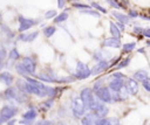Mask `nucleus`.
Instances as JSON below:
<instances>
[{
  "label": "nucleus",
  "mask_w": 150,
  "mask_h": 125,
  "mask_svg": "<svg viewBox=\"0 0 150 125\" xmlns=\"http://www.w3.org/2000/svg\"><path fill=\"white\" fill-rule=\"evenodd\" d=\"M5 96H6V98L13 99V100H15L18 103H23L27 99V93L21 91L18 88H14V86L7 88L6 91H5Z\"/></svg>",
  "instance_id": "obj_1"
},
{
  "label": "nucleus",
  "mask_w": 150,
  "mask_h": 125,
  "mask_svg": "<svg viewBox=\"0 0 150 125\" xmlns=\"http://www.w3.org/2000/svg\"><path fill=\"white\" fill-rule=\"evenodd\" d=\"M80 98H81L82 102L84 103L86 107H87V109H90V110H93V107L95 106V104H96V102H97V100L95 99V97H94L93 90L89 89V88H84V89L81 91Z\"/></svg>",
  "instance_id": "obj_2"
},
{
  "label": "nucleus",
  "mask_w": 150,
  "mask_h": 125,
  "mask_svg": "<svg viewBox=\"0 0 150 125\" xmlns=\"http://www.w3.org/2000/svg\"><path fill=\"white\" fill-rule=\"evenodd\" d=\"M94 93L95 96L102 102V103H111V93H110V90L109 88L107 86H98V88H95L94 89Z\"/></svg>",
  "instance_id": "obj_3"
},
{
  "label": "nucleus",
  "mask_w": 150,
  "mask_h": 125,
  "mask_svg": "<svg viewBox=\"0 0 150 125\" xmlns=\"http://www.w3.org/2000/svg\"><path fill=\"white\" fill-rule=\"evenodd\" d=\"M71 110H73V113L75 117H82L87 110L84 103L82 102V99L79 97H75L73 100H71Z\"/></svg>",
  "instance_id": "obj_4"
},
{
  "label": "nucleus",
  "mask_w": 150,
  "mask_h": 125,
  "mask_svg": "<svg viewBox=\"0 0 150 125\" xmlns=\"http://www.w3.org/2000/svg\"><path fill=\"white\" fill-rule=\"evenodd\" d=\"M16 113H18V109L15 106H12V105L2 106V109L0 110V123L12 119L13 117H15Z\"/></svg>",
  "instance_id": "obj_5"
},
{
  "label": "nucleus",
  "mask_w": 150,
  "mask_h": 125,
  "mask_svg": "<svg viewBox=\"0 0 150 125\" xmlns=\"http://www.w3.org/2000/svg\"><path fill=\"white\" fill-rule=\"evenodd\" d=\"M89 76H90V69L88 68V65L81 61H77L75 77L79 79H84V78H88Z\"/></svg>",
  "instance_id": "obj_6"
},
{
  "label": "nucleus",
  "mask_w": 150,
  "mask_h": 125,
  "mask_svg": "<svg viewBox=\"0 0 150 125\" xmlns=\"http://www.w3.org/2000/svg\"><path fill=\"white\" fill-rule=\"evenodd\" d=\"M18 20H19V32H21V33L39 23V20L28 19V18H25L22 15H19V19Z\"/></svg>",
  "instance_id": "obj_7"
},
{
  "label": "nucleus",
  "mask_w": 150,
  "mask_h": 125,
  "mask_svg": "<svg viewBox=\"0 0 150 125\" xmlns=\"http://www.w3.org/2000/svg\"><path fill=\"white\" fill-rule=\"evenodd\" d=\"M21 63H22V65H23V68H25V70H26L27 74L33 75L35 72V70H36V62L32 57H28V56L23 57V60H22Z\"/></svg>",
  "instance_id": "obj_8"
},
{
  "label": "nucleus",
  "mask_w": 150,
  "mask_h": 125,
  "mask_svg": "<svg viewBox=\"0 0 150 125\" xmlns=\"http://www.w3.org/2000/svg\"><path fill=\"white\" fill-rule=\"evenodd\" d=\"M93 113L97 117V118H102V117H104L105 114H108V107L103 104V103H101V102H96V104H95V106L93 107Z\"/></svg>",
  "instance_id": "obj_9"
},
{
  "label": "nucleus",
  "mask_w": 150,
  "mask_h": 125,
  "mask_svg": "<svg viewBox=\"0 0 150 125\" xmlns=\"http://www.w3.org/2000/svg\"><path fill=\"white\" fill-rule=\"evenodd\" d=\"M124 88H125L127 92L130 95H136L138 92V83L134 78H128L124 84Z\"/></svg>",
  "instance_id": "obj_10"
},
{
  "label": "nucleus",
  "mask_w": 150,
  "mask_h": 125,
  "mask_svg": "<svg viewBox=\"0 0 150 125\" xmlns=\"http://www.w3.org/2000/svg\"><path fill=\"white\" fill-rule=\"evenodd\" d=\"M109 68V63L107 60H103V61H98V63L90 70V75H97L104 70H107Z\"/></svg>",
  "instance_id": "obj_11"
},
{
  "label": "nucleus",
  "mask_w": 150,
  "mask_h": 125,
  "mask_svg": "<svg viewBox=\"0 0 150 125\" xmlns=\"http://www.w3.org/2000/svg\"><path fill=\"white\" fill-rule=\"evenodd\" d=\"M98 118L94 113H87L81 118V124L82 125H96V120Z\"/></svg>",
  "instance_id": "obj_12"
},
{
  "label": "nucleus",
  "mask_w": 150,
  "mask_h": 125,
  "mask_svg": "<svg viewBox=\"0 0 150 125\" xmlns=\"http://www.w3.org/2000/svg\"><path fill=\"white\" fill-rule=\"evenodd\" d=\"M96 125H120V121L116 117H111V118H98L96 120Z\"/></svg>",
  "instance_id": "obj_13"
},
{
  "label": "nucleus",
  "mask_w": 150,
  "mask_h": 125,
  "mask_svg": "<svg viewBox=\"0 0 150 125\" xmlns=\"http://www.w3.org/2000/svg\"><path fill=\"white\" fill-rule=\"evenodd\" d=\"M103 46L104 47H110V48H120L121 47V41H120V37H109V39H105L103 41Z\"/></svg>",
  "instance_id": "obj_14"
},
{
  "label": "nucleus",
  "mask_w": 150,
  "mask_h": 125,
  "mask_svg": "<svg viewBox=\"0 0 150 125\" xmlns=\"http://www.w3.org/2000/svg\"><path fill=\"white\" fill-rule=\"evenodd\" d=\"M122 88H124V83H123V79H121V78H115L109 84V90L112 92H116V91L121 90Z\"/></svg>",
  "instance_id": "obj_15"
},
{
  "label": "nucleus",
  "mask_w": 150,
  "mask_h": 125,
  "mask_svg": "<svg viewBox=\"0 0 150 125\" xmlns=\"http://www.w3.org/2000/svg\"><path fill=\"white\" fill-rule=\"evenodd\" d=\"M0 81H1L4 84H6L7 86H9V85L13 83L14 77H13V75L9 74L8 71H4V72L0 74Z\"/></svg>",
  "instance_id": "obj_16"
},
{
  "label": "nucleus",
  "mask_w": 150,
  "mask_h": 125,
  "mask_svg": "<svg viewBox=\"0 0 150 125\" xmlns=\"http://www.w3.org/2000/svg\"><path fill=\"white\" fill-rule=\"evenodd\" d=\"M39 35V32H33V33H28V34H20L19 35V40L23 41V42H32L33 40H35V37Z\"/></svg>",
  "instance_id": "obj_17"
},
{
  "label": "nucleus",
  "mask_w": 150,
  "mask_h": 125,
  "mask_svg": "<svg viewBox=\"0 0 150 125\" xmlns=\"http://www.w3.org/2000/svg\"><path fill=\"white\" fill-rule=\"evenodd\" d=\"M25 77H26V81H27L28 83H30L32 85H34V86H36V88H39V89H42V90H45V91L47 92L48 86H46L42 82H40L39 79H34V78H32V77H28V75L25 76Z\"/></svg>",
  "instance_id": "obj_18"
},
{
  "label": "nucleus",
  "mask_w": 150,
  "mask_h": 125,
  "mask_svg": "<svg viewBox=\"0 0 150 125\" xmlns=\"http://www.w3.org/2000/svg\"><path fill=\"white\" fill-rule=\"evenodd\" d=\"M109 53L108 51H104V50H96L95 53H94V55H93V57H94V60H96V61H103V60H107L108 57H109Z\"/></svg>",
  "instance_id": "obj_19"
},
{
  "label": "nucleus",
  "mask_w": 150,
  "mask_h": 125,
  "mask_svg": "<svg viewBox=\"0 0 150 125\" xmlns=\"http://www.w3.org/2000/svg\"><path fill=\"white\" fill-rule=\"evenodd\" d=\"M112 15L120 21V22H122V23H128L129 22V20H130V18L128 16V15H125V14H123V13H120V12H112Z\"/></svg>",
  "instance_id": "obj_20"
},
{
  "label": "nucleus",
  "mask_w": 150,
  "mask_h": 125,
  "mask_svg": "<svg viewBox=\"0 0 150 125\" xmlns=\"http://www.w3.org/2000/svg\"><path fill=\"white\" fill-rule=\"evenodd\" d=\"M148 77V72L145 70H137L135 74H134V79L135 81H143L144 78Z\"/></svg>",
  "instance_id": "obj_21"
},
{
  "label": "nucleus",
  "mask_w": 150,
  "mask_h": 125,
  "mask_svg": "<svg viewBox=\"0 0 150 125\" xmlns=\"http://www.w3.org/2000/svg\"><path fill=\"white\" fill-rule=\"evenodd\" d=\"M110 34L114 37H121V30L117 28V26L115 23H112V21H110Z\"/></svg>",
  "instance_id": "obj_22"
},
{
  "label": "nucleus",
  "mask_w": 150,
  "mask_h": 125,
  "mask_svg": "<svg viewBox=\"0 0 150 125\" xmlns=\"http://www.w3.org/2000/svg\"><path fill=\"white\" fill-rule=\"evenodd\" d=\"M67 19H68V13H67V12H62V13H60L59 15H56V16L54 18V22L60 23V22L66 21Z\"/></svg>",
  "instance_id": "obj_23"
},
{
  "label": "nucleus",
  "mask_w": 150,
  "mask_h": 125,
  "mask_svg": "<svg viewBox=\"0 0 150 125\" xmlns=\"http://www.w3.org/2000/svg\"><path fill=\"white\" fill-rule=\"evenodd\" d=\"M36 116H38L36 111H35L34 109H30V110H28L27 112H25V113L22 114V118H23V119H34Z\"/></svg>",
  "instance_id": "obj_24"
},
{
  "label": "nucleus",
  "mask_w": 150,
  "mask_h": 125,
  "mask_svg": "<svg viewBox=\"0 0 150 125\" xmlns=\"http://www.w3.org/2000/svg\"><path fill=\"white\" fill-rule=\"evenodd\" d=\"M135 46H136V43H135V42H129V43L123 44L122 49H123V51H124V53H131V51L135 49Z\"/></svg>",
  "instance_id": "obj_25"
},
{
  "label": "nucleus",
  "mask_w": 150,
  "mask_h": 125,
  "mask_svg": "<svg viewBox=\"0 0 150 125\" xmlns=\"http://www.w3.org/2000/svg\"><path fill=\"white\" fill-rule=\"evenodd\" d=\"M35 77H36L38 79H41V81H43V82H48V83H53V82H55L53 78H50L49 75H46V74H39V75H36Z\"/></svg>",
  "instance_id": "obj_26"
},
{
  "label": "nucleus",
  "mask_w": 150,
  "mask_h": 125,
  "mask_svg": "<svg viewBox=\"0 0 150 125\" xmlns=\"http://www.w3.org/2000/svg\"><path fill=\"white\" fill-rule=\"evenodd\" d=\"M55 32H56V28H55L54 26H48V27H46V28L43 29V34H45L47 37H50Z\"/></svg>",
  "instance_id": "obj_27"
},
{
  "label": "nucleus",
  "mask_w": 150,
  "mask_h": 125,
  "mask_svg": "<svg viewBox=\"0 0 150 125\" xmlns=\"http://www.w3.org/2000/svg\"><path fill=\"white\" fill-rule=\"evenodd\" d=\"M130 61H131V57H125L124 60H122L117 65H116V68L117 69H121V68H125V67H128L129 65V63H130Z\"/></svg>",
  "instance_id": "obj_28"
},
{
  "label": "nucleus",
  "mask_w": 150,
  "mask_h": 125,
  "mask_svg": "<svg viewBox=\"0 0 150 125\" xmlns=\"http://www.w3.org/2000/svg\"><path fill=\"white\" fill-rule=\"evenodd\" d=\"M8 56H9V58H11V60H13V61H15V60H19V58H20V54H19V51H18L15 48L11 49V51H9Z\"/></svg>",
  "instance_id": "obj_29"
},
{
  "label": "nucleus",
  "mask_w": 150,
  "mask_h": 125,
  "mask_svg": "<svg viewBox=\"0 0 150 125\" xmlns=\"http://www.w3.org/2000/svg\"><path fill=\"white\" fill-rule=\"evenodd\" d=\"M80 12L82 14H90V15H94V16H100L98 12H96L95 9H90V8H84V9H81Z\"/></svg>",
  "instance_id": "obj_30"
},
{
  "label": "nucleus",
  "mask_w": 150,
  "mask_h": 125,
  "mask_svg": "<svg viewBox=\"0 0 150 125\" xmlns=\"http://www.w3.org/2000/svg\"><path fill=\"white\" fill-rule=\"evenodd\" d=\"M15 69H16V71H18L20 75H22V76H27V75H28V74L26 72V70H25L22 63H18V64L15 65Z\"/></svg>",
  "instance_id": "obj_31"
},
{
  "label": "nucleus",
  "mask_w": 150,
  "mask_h": 125,
  "mask_svg": "<svg viewBox=\"0 0 150 125\" xmlns=\"http://www.w3.org/2000/svg\"><path fill=\"white\" fill-rule=\"evenodd\" d=\"M91 7L97 9V11H100V12H102V13H107V9L104 7H102V6H100L97 2H91Z\"/></svg>",
  "instance_id": "obj_32"
},
{
  "label": "nucleus",
  "mask_w": 150,
  "mask_h": 125,
  "mask_svg": "<svg viewBox=\"0 0 150 125\" xmlns=\"http://www.w3.org/2000/svg\"><path fill=\"white\" fill-rule=\"evenodd\" d=\"M142 85L144 86V89L146 91H150V79H149V77H146L142 81Z\"/></svg>",
  "instance_id": "obj_33"
},
{
  "label": "nucleus",
  "mask_w": 150,
  "mask_h": 125,
  "mask_svg": "<svg viewBox=\"0 0 150 125\" xmlns=\"http://www.w3.org/2000/svg\"><path fill=\"white\" fill-rule=\"evenodd\" d=\"M73 6H74L75 8H81V9H84V8H89V7H90V6L86 5V4H82V2H77V1H75V2L73 4Z\"/></svg>",
  "instance_id": "obj_34"
},
{
  "label": "nucleus",
  "mask_w": 150,
  "mask_h": 125,
  "mask_svg": "<svg viewBox=\"0 0 150 125\" xmlns=\"http://www.w3.org/2000/svg\"><path fill=\"white\" fill-rule=\"evenodd\" d=\"M34 125H54V121H52V120H40V121L35 123Z\"/></svg>",
  "instance_id": "obj_35"
},
{
  "label": "nucleus",
  "mask_w": 150,
  "mask_h": 125,
  "mask_svg": "<svg viewBox=\"0 0 150 125\" xmlns=\"http://www.w3.org/2000/svg\"><path fill=\"white\" fill-rule=\"evenodd\" d=\"M56 16V12L55 11H49L45 14V18L46 19H52V18H55Z\"/></svg>",
  "instance_id": "obj_36"
},
{
  "label": "nucleus",
  "mask_w": 150,
  "mask_h": 125,
  "mask_svg": "<svg viewBox=\"0 0 150 125\" xmlns=\"http://www.w3.org/2000/svg\"><path fill=\"white\" fill-rule=\"evenodd\" d=\"M107 1H108V4H109L110 6H112L114 8H121V5L117 4L116 0H107Z\"/></svg>",
  "instance_id": "obj_37"
},
{
  "label": "nucleus",
  "mask_w": 150,
  "mask_h": 125,
  "mask_svg": "<svg viewBox=\"0 0 150 125\" xmlns=\"http://www.w3.org/2000/svg\"><path fill=\"white\" fill-rule=\"evenodd\" d=\"M6 56H7V51H6V49L1 48V49H0V62H2V61L6 58Z\"/></svg>",
  "instance_id": "obj_38"
},
{
  "label": "nucleus",
  "mask_w": 150,
  "mask_h": 125,
  "mask_svg": "<svg viewBox=\"0 0 150 125\" xmlns=\"http://www.w3.org/2000/svg\"><path fill=\"white\" fill-rule=\"evenodd\" d=\"M19 123L22 124V125H32L33 124V119H22Z\"/></svg>",
  "instance_id": "obj_39"
},
{
  "label": "nucleus",
  "mask_w": 150,
  "mask_h": 125,
  "mask_svg": "<svg viewBox=\"0 0 150 125\" xmlns=\"http://www.w3.org/2000/svg\"><path fill=\"white\" fill-rule=\"evenodd\" d=\"M112 77H115V78H121V79H123V78L125 77V75H123L122 72H114V74H112Z\"/></svg>",
  "instance_id": "obj_40"
},
{
  "label": "nucleus",
  "mask_w": 150,
  "mask_h": 125,
  "mask_svg": "<svg viewBox=\"0 0 150 125\" xmlns=\"http://www.w3.org/2000/svg\"><path fill=\"white\" fill-rule=\"evenodd\" d=\"M138 15H139V14H138L136 11H130V12H129V14H128V16H129V18H137Z\"/></svg>",
  "instance_id": "obj_41"
},
{
  "label": "nucleus",
  "mask_w": 150,
  "mask_h": 125,
  "mask_svg": "<svg viewBox=\"0 0 150 125\" xmlns=\"http://www.w3.org/2000/svg\"><path fill=\"white\" fill-rule=\"evenodd\" d=\"M145 37H150V29L149 28H145V29H143V33H142Z\"/></svg>",
  "instance_id": "obj_42"
},
{
  "label": "nucleus",
  "mask_w": 150,
  "mask_h": 125,
  "mask_svg": "<svg viewBox=\"0 0 150 125\" xmlns=\"http://www.w3.org/2000/svg\"><path fill=\"white\" fill-rule=\"evenodd\" d=\"M143 29H144V28H142V27H135V28H134V32L137 33V34H142V33H143Z\"/></svg>",
  "instance_id": "obj_43"
},
{
  "label": "nucleus",
  "mask_w": 150,
  "mask_h": 125,
  "mask_svg": "<svg viewBox=\"0 0 150 125\" xmlns=\"http://www.w3.org/2000/svg\"><path fill=\"white\" fill-rule=\"evenodd\" d=\"M116 26H117V28L120 29V30H124V23H122V22H117V23H115Z\"/></svg>",
  "instance_id": "obj_44"
},
{
  "label": "nucleus",
  "mask_w": 150,
  "mask_h": 125,
  "mask_svg": "<svg viewBox=\"0 0 150 125\" xmlns=\"http://www.w3.org/2000/svg\"><path fill=\"white\" fill-rule=\"evenodd\" d=\"M64 4H66V0H57V6H59V8H63Z\"/></svg>",
  "instance_id": "obj_45"
},
{
  "label": "nucleus",
  "mask_w": 150,
  "mask_h": 125,
  "mask_svg": "<svg viewBox=\"0 0 150 125\" xmlns=\"http://www.w3.org/2000/svg\"><path fill=\"white\" fill-rule=\"evenodd\" d=\"M52 103H53V99H50L49 102H46V103H45L43 105H45V106H46V107L48 109V107H50V106H52Z\"/></svg>",
  "instance_id": "obj_46"
},
{
  "label": "nucleus",
  "mask_w": 150,
  "mask_h": 125,
  "mask_svg": "<svg viewBox=\"0 0 150 125\" xmlns=\"http://www.w3.org/2000/svg\"><path fill=\"white\" fill-rule=\"evenodd\" d=\"M14 124H15V120H11V121H8L7 125H14Z\"/></svg>",
  "instance_id": "obj_47"
},
{
  "label": "nucleus",
  "mask_w": 150,
  "mask_h": 125,
  "mask_svg": "<svg viewBox=\"0 0 150 125\" xmlns=\"http://www.w3.org/2000/svg\"><path fill=\"white\" fill-rule=\"evenodd\" d=\"M141 18H143V19H145V20H149V18L145 16V15H141Z\"/></svg>",
  "instance_id": "obj_48"
},
{
  "label": "nucleus",
  "mask_w": 150,
  "mask_h": 125,
  "mask_svg": "<svg viewBox=\"0 0 150 125\" xmlns=\"http://www.w3.org/2000/svg\"><path fill=\"white\" fill-rule=\"evenodd\" d=\"M1 67H2V62H0V69H1Z\"/></svg>",
  "instance_id": "obj_49"
},
{
  "label": "nucleus",
  "mask_w": 150,
  "mask_h": 125,
  "mask_svg": "<svg viewBox=\"0 0 150 125\" xmlns=\"http://www.w3.org/2000/svg\"><path fill=\"white\" fill-rule=\"evenodd\" d=\"M0 16H1V14H0Z\"/></svg>",
  "instance_id": "obj_50"
}]
</instances>
